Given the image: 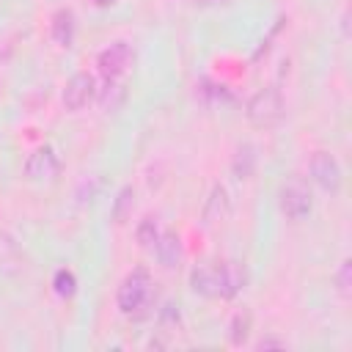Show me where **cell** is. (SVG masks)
I'll return each instance as SVG.
<instances>
[{"label":"cell","instance_id":"obj_8","mask_svg":"<svg viewBox=\"0 0 352 352\" xmlns=\"http://www.w3.org/2000/svg\"><path fill=\"white\" fill-rule=\"evenodd\" d=\"M214 275H217V297H223V300L236 297L248 283V272H245V267L239 261L214 264Z\"/></svg>","mask_w":352,"mask_h":352},{"label":"cell","instance_id":"obj_20","mask_svg":"<svg viewBox=\"0 0 352 352\" xmlns=\"http://www.w3.org/2000/svg\"><path fill=\"white\" fill-rule=\"evenodd\" d=\"M16 256H19V245H16V239H14L11 234L0 231V267H3V264H11Z\"/></svg>","mask_w":352,"mask_h":352},{"label":"cell","instance_id":"obj_7","mask_svg":"<svg viewBox=\"0 0 352 352\" xmlns=\"http://www.w3.org/2000/svg\"><path fill=\"white\" fill-rule=\"evenodd\" d=\"M96 96V80L88 72H77L69 77L63 88V107L66 110H82L91 99Z\"/></svg>","mask_w":352,"mask_h":352},{"label":"cell","instance_id":"obj_12","mask_svg":"<svg viewBox=\"0 0 352 352\" xmlns=\"http://www.w3.org/2000/svg\"><path fill=\"white\" fill-rule=\"evenodd\" d=\"M190 286L201 297H217V275H214V267L212 264L195 267L190 272Z\"/></svg>","mask_w":352,"mask_h":352},{"label":"cell","instance_id":"obj_15","mask_svg":"<svg viewBox=\"0 0 352 352\" xmlns=\"http://www.w3.org/2000/svg\"><path fill=\"white\" fill-rule=\"evenodd\" d=\"M250 327H253L250 311H236V314L231 316V324H228V338H231V344H242V341L250 336Z\"/></svg>","mask_w":352,"mask_h":352},{"label":"cell","instance_id":"obj_14","mask_svg":"<svg viewBox=\"0 0 352 352\" xmlns=\"http://www.w3.org/2000/svg\"><path fill=\"white\" fill-rule=\"evenodd\" d=\"M132 209H135V187L132 184H124L116 198H113V206H110V220L113 223H126L132 217Z\"/></svg>","mask_w":352,"mask_h":352},{"label":"cell","instance_id":"obj_13","mask_svg":"<svg viewBox=\"0 0 352 352\" xmlns=\"http://www.w3.org/2000/svg\"><path fill=\"white\" fill-rule=\"evenodd\" d=\"M74 30H77L74 14H72L69 8L55 11V16H52V38H55L60 47H69V44L74 41Z\"/></svg>","mask_w":352,"mask_h":352},{"label":"cell","instance_id":"obj_18","mask_svg":"<svg viewBox=\"0 0 352 352\" xmlns=\"http://www.w3.org/2000/svg\"><path fill=\"white\" fill-rule=\"evenodd\" d=\"M52 286H55V292L60 297H72L77 292V278H74L72 270H58L55 278H52Z\"/></svg>","mask_w":352,"mask_h":352},{"label":"cell","instance_id":"obj_9","mask_svg":"<svg viewBox=\"0 0 352 352\" xmlns=\"http://www.w3.org/2000/svg\"><path fill=\"white\" fill-rule=\"evenodd\" d=\"M204 226H217L231 217V192L223 184H214L209 190V198L204 204Z\"/></svg>","mask_w":352,"mask_h":352},{"label":"cell","instance_id":"obj_3","mask_svg":"<svg viewBox=\"0 0 352 352\" xmlns=\"http://www.w3.org/2000/svg\"><path fill=\"white\" fill-rule=\"evenodd\" d=\"M278 206L289 220H302L314 209V195H311V190L302 179H289V182L280 184Z\"/></svg>","mask_w":352,"mask_h":352},{"label":"cell","instance_id":"obj_4","mask_svg":"<svg viewBox=\"0 0 352 352\" xmlns=\"http://www.w3.org/2000/svg\"><path fill=\"white\" fill-rule=\"evenodd\" d=\"M308 173L311 179L324 190V192H338L341 182H344V170H341V162L336 160V154L319 148L311 154L308 160Z\"/></svg>","mask_w":352,"mask_h":352},{"label":"cell","instance_id":"obj_16","mask_svg":"<svg viewBox=\"0 0 352 352\" xmlns=\"http://www.w3.org/2000/svg\"><path fill=\"white\" fill-rule=\"evenodd\" d=\"M135 239H138L140 248L151 250L154 242L160 239V223H157V217H143V220L138 223V228H135Z\"/></svg>","mask_w":352,"mask_h":352},{"label":"cell","instance_id":"obj_23","mask_svg":"<svg viewBox=\"0 0 352 352\" xmlns=\"http://www.w3.org/2000/svg\"><path fill=\"white\" fill-rule=\"evenodd\" d=\"M267 346H283V341H275V338H261V341H258V349H267Z\"/></svg>","mask_w":352,"mask_h":352},{"label":"cell","instance_id":"obj_1","mask_svg":"<svg viewBox=\"0 0 352 352\" xmlns=\"http://www.w3.org/2000/svg\"><path fill=\"white\" fill-rule=\"evenodd\" d=\"M151 294H154V286H151L148 272L146 270H135L118 286V297L116 300H118L121 314H126L132 319H143V316H148Z\"/></svg>","mask_w":352,"mask_h":352},{"label":"cell","instance_id":"obj_10","mask_svg":"<svg viewBox=\"0 0 352 352\" xmlns=\"http://www.w3.org/2000/svg\"><path fill=\"white\" fill-rule=\"evenodd\" d=\"M151 250L157 253V261H160L162 270H176L182 264L184 250H182V239H179L176 231H160V239L154 242Z\"/></svg>","mask_w":352,"mask_h":352},{"label":"cell","instance_id":"obj_11","mask_svg":"<svg viewBox=\"0 0 352 352\" xmlns=\"http://www.w3.org/2000/svg\"><path fill=\"white\" fill-rule=\"evenodd\" d=\"M256 165H258V148L253 143L236 146V151L231 157V173H234V179H239V182L250 179L256 173Z\"/></svg>","mask_w":352,"mask_h":352},{"label":"cell","instance_id":"obj_24","mask_svg":"<svg viewBox=\"0 0 352 352\" xmlns=\"http://www.w3.org/2000/svg\"><path fill=\"white\" fill-rule=\"evenodd\" d=\"M94 3H96V6H99V8H107V6H113V3H116V0H94Z\"/></svg>","mask_w":352,"mask_h":352},{"label":"cell","instance_id":"obj_21","mask_svg":"<svg viewBox=\"0 0 352 352\" xmlns=\"http://www.w3.org/2000/svg\"><path fill=\"white\" fill-rule=\"evenodd\" d=\"M160 322L176 324V322H179V302H165V305L160 308Z\"/></svg>","mask_w":352,"mask_h":352},{"label":"cell","instance_id":"obj_22","mask_svg":"<svg viewBox=\"0 0 352 352\" xmlns=\"http://www.w3.org/2000/svg\"><path fill=\"white\" fill-rule=\"evenodd\" d=\"M226 3H231V0H195V6H201V8H214V6H226Z\"/></svg>","mask_w":352,"mask_h":352},{"label":"cell","instance_id":"obj_5","mask_svg":"<svg viewBox=\"0 0 352 352\" xmlns=\"http://www.w3.org/2000/svg\"><path fill=\"white\" fill-rule=\"evenodd\" d=\"M132 58H135V52H132V47H129L126 41H113V44H107V47L99 52V58H96L99 74H102L104 80H121V77L126 74V69L132 66Z\"/></svg>","mask_w":352,"mask_h":352},{"label":"cell","instance_id":"obj_19","mask_svg":"<svg viewBox=\"0 0 352 352\" xmlns=\"http://www.w3.org/2000/svg\"><path fill=\"white\" fill-rule=\"evenodd\" d=\"M121 99H124V85H121L118 80H104V94H102V104H104V107H110V110H116Z\"/></svg>","mask_w":352,"mask_h":352},{"label":"cell","instance_id":"obj_17","mask_svg":"<svg viewBox=\"0 0 352 352\" xmlns=\"http://www.w3.org/2000/svg\"><path fill=\"white\" fill-rule=\"evenodd\" d=\"M333 283H336V292H338L344 300L352 294V261H349V258L341 261V267H338L336 275H333Z\"/></svg>","mask_w":352,"mask_h":352},{"label":"cell","instance_id":"obj_2","mask_svg":"<svg viewBox=\"0 0 352 352\" xmlns=\"http://www.w3.org/2000/svg\"><path fill=\"white\" fill-rule=\"evenodd\" d=\"M283 113H286L283 94H280L278 88H272V85L258 88V91L248 99V104H245L248 121H250L253 126H261V129H270V126L280 124Z\"/></svg>","mask_w":352,"mask_h":352},{"label":"cell","instance_id":"obj_6","mask_svg":"<svg viewBox=\"0 0 352 352\" xmlns=\"http://www.w3.org/2000/svg\"><path fill=\"white\" fill-rule=\"evenodd\" d=\"M58 170H60V160L52 146H41V148L30 151L25 160V176L30 182H50L58 176Z\"/></svg>","mask_w":352,"mask_h":352}]
</instances>
